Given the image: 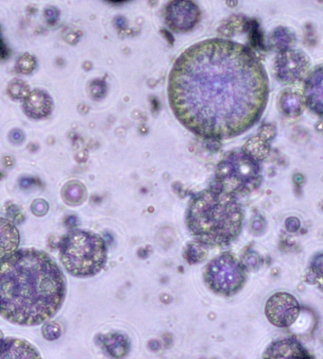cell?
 <instances>
[{"label": "cell", "instance_id": "1", "mask_svg": "<svg viewBox=\"0 0 323 359\" xmlns=\"http://www.w3.org/2000/svg\"><path fill=\"white\" fill-rule=\"evenodd\" d=\"M268 81L248 47L208 39L185 50L168 81L171 109L192 133L210 139L237 137L258 121L266 105Z\"/></svg>", "mask_w": 323, "mask_h": 359}, {"label": "cell", "instance_id": "2", "mask_svg": "<svg viewBox=\"0 0 323 359\" xmlns=\"http://www.w3.org/2000/svg\"><path fill=\"white\" fill-rule=\"evenodd\" d=\"M65 280L46 252L20 249L0 260V315L33 326L51 319L65 297Z\"/></svg>", "mask_w": 323, "mask_h": 359}, {"label": "cell", "instance_id": "3", "mask_svg": "<svg viewBox=\"0 0 323 359\" xmlns=\"http://www.w3.org/2000/svg\"><path fill=\"white\" fill-rule=\"evenodd\" d=\"M186 223L198 242L206 247H224L239 235L243 211L235 196L215 187L192 199Z\"/></svg>", "mask_w": 323, "mask_h": 359}, {"label": "cell", "instance_id": "4", "mask_svg": "<svg viewBox=\"0 0 323 359\" xmlns=\"http://www.w3.org/2000/svg\"><path fill=\"white\" fill-rule=\"evenodd\" d=\"M60 258L68 273L76 277H91L99 273L107 260V247L95 233L75 230L59 244Z\"/></svg>", "mask_w": 323, "mask_h": 359}, {"label": "cell", "instance_id": "5", "mask_svg": "<svg viewBox=\"0 0 323 359\" xmlns=\"http://www.w3.org/2000/svg\"><path fill=\"white\" fill-rule=\"evenodd\" d=\"M219 189L233 196L251 193L260 186L262 170L259 162L242 151L226 154L215 171Z\"/></svg>", "mask_w": 323, "mask_h": 359}, {"label": "cell", "instance_id": "6", "mask_svg": "<svg viewBox=\"0 0 323 359\" xmlns=\"http://www.w3.org/2000/svg\"><path fill=\"white\" fill-rule=\"evenodd\" d=\"M204 279L209 288L216 294L233 296L246 282L245 266L235 255L225 252L206 266Z\"/></svg>", "mask_w": 323, "mask_h": 359}, {"label": "cell", "instance_id": "7", "mask_svg": "<svg viewBox=\"0 0 323 359\" xmlns=\"http://www.w3.org/2000/svg\"><path fill=\"white\" fill-rule=\"evenodd\" d=\"M299 303L289 293L278 292L269 298L265 304L266 318L277 327L287 328L296 322L299 317Z\"/></svg>", "mask_w": 323, "mask_h": 359}, {"label": "cell", "instance_id": "8", "mask_svg": "<svg viewBox=\"0 0 323 359\" xmlns=\"http://www.w3.org/2000/svg\"><path fill=\"white\" fill-rule=\"evenodd\" d=\"M309 61L299 50H284L278 53L274 69L278 80L285 83H293L301 80L308 71Z\"/></svg>", "mask_w": 323, "mask_h": 359}, {"label": "cell", "instance_id": "9", "mask_svg": "<svg viewBox=\"0 0 323 359\" xmlns=\"http://www.w3.org/2000/svg\"><path fill=\"white\" fill-rule=\"evenodd\" d=\"M199 7L190 1H173L166 10L168 25L175 30L186 31L194 28L200 19Z\"/></svg>", "mask_w": 323, "mask_h": 359}, {"label": "cell", "instance_id": "10", "mask_svg": "<svg viewBox=\"0 0 323 359\" xmlns=\"http://www.w3.org/2000/svg\"><path fill=\"white\" fill-rule=\"evenodd\" d=\"M303 99L308 108L323 116V64L312 71L305 80Z\"/></svg>", "mask_w": 323, "mask_h": 359}, {"label": "cell", "instance_id": "11", "mask_svg": "<svg viewBox=\"0 0 323 359\" xmlns=\"http://www.w3.org/2000/svg\"><path fill=\"white\" fill-rule=\"evenodd\" d=\"M263 359H311L309 353L294 338L277 340L268 347Z\"/></svg>", "mask_w": 323, "mask_h": 359}, {"label": "cell", "instance_id": "12", "mask_svg": "<svg viewBox=\"0 0 323 359\" xmlns=\"http://www.w3.org/2000/svg\"><path fill=\"white\" fill-rule=\"evenodd\" d=\"M0 359H42L34 347L17 338L0 339Z\"/></svg>", "mask_w": 323, "mask_h": 359}, {"label": "cell", "instance_id": "13", "mask_svg": "<svg viewBox=\"0 0 323 359\" xmlns=\"http://www.w3.org/2000/svg\"><path fill=\"white\" fill-rule=\"evenodd\" d=\"M52 99L43 90H33L25 99L24 110L31 118L47 117L52 110Z\"/></svg>", "mask_w": 323, "mask_h": 359}, {"label": "cell", "instance_id": "14", "mask_svg": "<svg viewBox=\"0 0 323 359\" xmlns=\"http://www.w3.org/2000/svg\"><path fill=\"white\" fill-rule=\"evenodd\" d=\"M20 242V235L14 224L0 218V259L15 252Z\"/></svg>", "mask_w": 323, "mask_h": 359}, {"label": "cell", "instance_id": "15", "mask_svg": "<svg viewBox=\"0 0 323 359\" xmlns=\"http://www.w3.org/2000/svg\"><path fill=\"white\" fill-rule=\"evenodd\" d=\"M99 343L108 356L114 359L125 358L131 347L128 336L120 333H111L102 335Z\"/></svg>", "mask_w": 323, "mask_h": 359}, {"label": "cell", "instance_id": "16", "mask_svg": "<svg viewBox=\"0 0 323 359\" xmlns=\"http://www.w3.org/2000/svg\"><path fill=\"white\" fill-rule=\"evenodd\" d=\"M295 34L286 27H278L271 32L269 43L271 48L278 52L292 49V45L295 43Z\"/></svg>", "mask_w": 323, "mask_h": 359}, {"label": "cell", "instance_id": "17", "mask_svg": "<svg viewBox=\"0 0 323 359\" xmlns=\"http://www.w3.org/2000/svg\"><path fill=\"white\" fill-rule=\"evenodd\" d=\"M280 109L285 115L289 117L299 116L302 112V99L299 94L294 92H285L279 101Z\"/></svg>", "mask_w": 323, "mask_h": 359}, {"label": "cell", "instance_id": "18", "mask_svg": "<svg viewBox=\"0 0 323 359\" xmlns=\"http://www.w3.org/2000/svg\"><path fill=\"white\" fill-rule=\"evenodd\" d=\"M243 151L253 159L261 161L269 154L270 147L268 142L264 141L259 137H255L246 142L243 147Z\"/></svg>", "mask_w": 323, "mask_h": 359}, {"label": "cell", "instance_id": "19", "mask_svg": "<svg viewBox=\"0 0 323 359\" xmlns=\"http://www.w3.org/2000/svg\"><path fill=\"white\" fill-rule=\"evenodd\" d=\"M207 254L206 246L200 242H192L187 245L184 250V258L190 264L200 263L204 260Z\"/></svg>", "mask_w": 323, "mask_h": 359}, {"label": "cell", "instance_id": "20", "mask_svg": "<svg viewBox=\"0 0 323 359\" xmlns=\"http://www.w3.org/2000/svg\"><path fill=\"white\" fill-rule=\"evenodd\" d=\"M84 189L82 185L72 183L65 187L63 191V198L70 204H77L84 198Z\"/></svg>", "mask_w": 323, "mask_h": 359}, {"label": "cell", "instance_id": "21", "mask_svg": "<svg viewBox=\"0 0 323 359\" xmlns=\"http://www.w3.org/2000/svg\"><path fill=\"white\" fill-rule=\"evenodd\" d=\"M8 92L14 99H25L30 93L29 85L20 80H13L11 82L8 86Z\"/></svg>", "mask_w": 323, "mask_h": 359}, {"label": "cell", "instance_id": "22", "mask_svg": "<svg viewBox=\"0 0 323 359\" xmlns=\"http://www.w3.org/2000/svg\"><path fill=\"white\" fill-rule=\"evenodd\" d=\"M36 66V60L33 56L30 54L25 53L17 61L16 67L17 70L22 74H29L31 73Z\"/></svg>", "mask_w": 323, "mask_h": 359}, {"label": "cell", "instance_id": "23", "mask_svg": "<svg viewBox=\"0 0 323 359\" xmlns=\"http://www.w3.org/2000/svg\"><path fill=\"white\" fill-rule=\"evenodd\" d=\"M60 325L56 322H50L45 324L43 327V335L48 340H55L60 337Z\"/></svg>", "mask_w": 323, "mask_h": 359}, {"label": "cell", "instance_id": "24", "mask_svg": "<svg viewBox=\"0 0 323 359\" xmlns=\"http://www.w3.org/2000/svg\"><path fill=\"white\" fill-rule=\"evenodd\" d=\"M276 136L275 126L272 124H264L260 128L259 130V136L258 137L262 138L264 141L269 142L272 140Z\"/></svg>", "mask_w": 323, "mask_h": 359}, {"label": "cell", "instance_id": "25", "mask_svg": "<svg viewBox=\"0 0 323 359\" xmlns=\"http://www.w3.org/2000/svg\"><path fill=\"white\" fill-rule=\"evenodd\" d=\"M31 210L32 213L38 217L45 216L48 210V202L45 201L44 199H36L31 205Z\"/></svg>", "mask_w": 323, "mask_h": 359}, {"label": "cell", "instance_id": "26", "mask_svg": "<svg viewBox=\"0 0 323 359\" xmlns=\"http://www.w3.org/2000/svg\"><path fill=\"white\" fill-rule=\"evenodd\" d=\"M258 264H259V258H258V256L255 253L247 254L244 257V263H243V265L245 266V268H248L250 270H252V269L257 268L258 267Z\"/></svg>", "mask_w": 323, "mask_h": 359}, {"label": "cell", "instance_id": "27", "mask_svg": "<svg viewBox=\"0 0 323 359\" xmlns=\"http://www.w3.org/2000/svg\"><path fill=\"white\" fill-rule=\"evenodd\" d=\"M98 90V97H101L105 92V84L102 82H95L93 83L91 87V93L94 97H96V93Z\"/></svg>", "mask_w": 323, "mask_h": 359}, {"label": "cell", "instance_id": "28", "mask_svg": "<svg viewBox=\"0 0 323 359\" xmlns=\"http://www.w3.org/2000/svg\"><path fill=\"white\" fill-rule=\"evenodd\" d=\"M45 16L49 23H54L59 16V13L55 8L49 7L45 12Z\"/></svg>", "mask_w": 323, "mask_h": 359}, {"label": "cell", "instance_id": "29", "mask_svg": "<svg viewBox=\"0 0 323 359\" xmlns=\"http://www.w3.org/2000/svg\"><path fill=\"white\" fill-rule=\"evenodd\" d=\"M10 139L12 141V143L14 144H20L23 142L24 140V134L22 131L20 130H13L10 135Z\"/></svg>", "mask_w": 323, "mask_h": 359}, {"label": "cell", "instance_id": "30", "mask_svg": "<svg viewBox=\"0 0 323 359\" xmlns=\"http://www.w3.org/2000/svg\"><path fill=\"white\" fill-rule=\"evenodd\" d=\"M314 270L316 273L323 274V254H320L316 257V261L314 262Z\"/></svg>", "mask_w": 323, "mask_h": 359}, {"label": "cell", "instance_id": "31", "mask_svg": "<svg viewBox=\"0 0 323 359\" xmlns=\"http://www.w3.org/2000/svg\"><path fill=\"white\" fill-rule=\"evenodd\" d=\"M290 226H292V227L294 226L295 230H297V229L299 228V221H298L297 219H295V218H290V219H288L287 221V229H288Z\"/></svg>", "mask_w": 323, "mask_h": 359}, {"label": "cell", "instance_id": "32", "mask_svg": "<svg viewBox=\"0 0 323 359\" xmlns=\"http://www.w3.org/2000/svg\"><path fill=\"white\" fill-rule=\"evenodd\" d=\"M293 182H294V184L296 185V186H300L304 182V178L301 174H295L294 177H293Z\"/></svg>", "mask_w": 323, "mask_h": 359}, {"label": "cell", "instance_id": "33", "mask_svg": "<svg viewBox=\"0 0 323 359\" xmlns=\"http://www.w3.org/2000/svg\"><path fill=\"white\" fill-rule=\"evenodd\" d=\"M32 184H33V179H31V178H23L20 181V185L22 187H29V186H32Z\"/></svg>", "mask_w": 323, "mask_h": 359}, {"label": "cell", "instance_id": "34", "mask_svg": "<svg viewBox=\"0 0 323 359\" xmlns=\"http://www.w3.org/2000/svg\"><path fill=\"white\" fill-rule=\"evenodd\" d=\"M0 53H1V55H2V56H4V55H5V53H6V50H5V48H4L3 44L1 43V41H0Z\"/></svg>", "mask_w": 323, "mask_h": 359}]
</instances>
